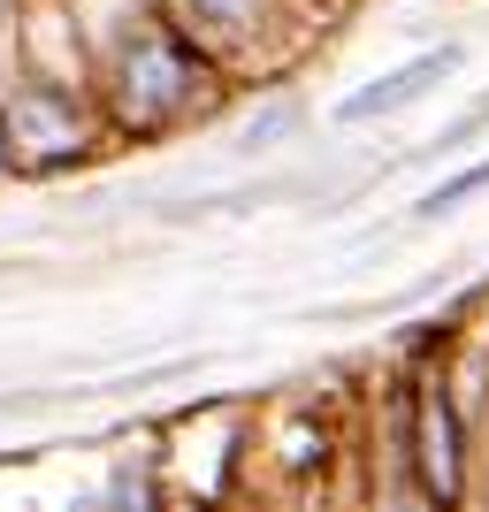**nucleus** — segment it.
<instances>
[{"label": "nucleus", "mask_w": 489, "mask_h": 512, "mask_svg": "<svg viewBox=\"0 0 489 512\" xmlns=\"http://www.w3.org/2000/svg\"><path fill=\"white\" fill-rule=\"evenodd\" d=\"M467 69V46L459 39H444V46H421L413 62H398V69H383V77H367L360 92H344L337 107H329V123L337 130H360V123H390V115H405V107H421L436 85H451Z\"/></svg>", "instance_id": "obj_4"}, {"label": "nucleus", "mask_w": 489, "mask_h": 512, "mask_svg": "<svg viewBox=\"0 0 489 512\" xmlns=\"http://www.w3.org/2000/svg\"><path fill=\"white\" fill-rule=\"evenodd\" d=\"M405 459H413V474H421V497H436V505L467 497V428H459V406H451L444 375H421V383H413Z\"/></svg>", "instance_id": "obj_3"}, {"label": "nucleus", "mask_w": 489, "mask_h": 512, "mask_svg": "<svg viewBox=\"0 0 489 512\" xmlns=\"http://www.w3.org/2000/svg\"><path fill=\"white\" fill-rule=\"evenodd\" d=\"M474 192H489V161H474V169L444 176V184H428V192L413 199V222H444V214H459Z\"/></svg>", "instance_id": "obj_6"}, {"label": "nucleus", "mask_w": 489, "mask_h": 512, "mask_svg": "<svg viewBox=\"0 0 489 512\" xmlns=\"http://www.w3.org/2000/svg\"><path fill=\"white\" fill-rule=\"evenodd\" d=\"M100 107L77 77H46L31 69L16 92H0V138H8V161L16 176H54L77 169L92 146H100Z\"/></svg>", "instance_id": "obj_2"}, {"label": "nucleus", "mask_w": 489, "mask_h": 512, "mask_svg": "<svg viewBox=\"0 0 489 512\" xmlns=\"http://www.w3.org/2000/svg\"><path fill=\"white\" fill-rule=\"evenodd\" d=\"M214 85H222V62H214L161 0H146L138 16H123V31H115L107 54H100L107 130H130V138H161V130L207 115Z\"/></svg>", "instance_id": "obj_1"}, {"label": "nucleus", "mask_w": 489, "mask_h": 512, "mask_svg": "<svg viewBox=\"0 0 489 512\" xmlns=\"http://www.w3.org/2000/svg\"><path fill=\"white\" fill-rule=\"evenodd\" d=\"M0 176H16V161H8V138H0Z\"/></svg>", "instance_id": "obj_7"}, {"label": "nucleus", "mask_w": 489, "mask_h": 512, "mask_svg": "<svg viewBox=\"0 0 489 512\" xmlns=\"http://www.w3.org/2000/svg\"><path fill=\"white\" fill-rule=\"evenodd\" d=\"M161 8H169L222 69L245 62V54H260V39L276 31V0H161Z\"/></svg>", "instance_id": "obj_5"}]
</instances>
